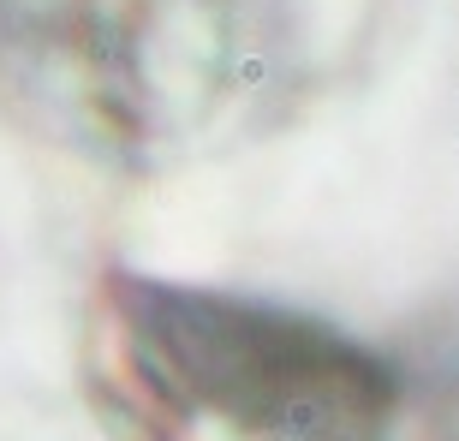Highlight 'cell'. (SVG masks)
I'll list each match as a JSON object with an SVG mask.
<instances>
[{"instance_id":"1","label":"cell","mask_w":459,"mask_h":441,"mask_svg":"<svg viewBox=\"0 0 459 441\" xmlns=\"http://www.w3.org/2000/svg\"><path fill=\"white\" fill-rule=\"evenodd\" d=\"M114 316L131 364L167 400L275 441H382L388 364L334 322L179 280H120Z\"/></svg>"}]
</instances>
